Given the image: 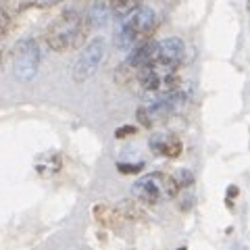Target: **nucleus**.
<instances>
[{
    "label": "nucleus",
    "mask_w": 250,
    "mask_h": 250,
    "mask_svg": "<svg viewBox=\"0 0 250 250\" xmlns=\"http://www.w3.org/2000/svg\"><path fill=\"white\" fill-rule=\"evenodd\" d=\"M92 210H94V219L104 228H117L121 221V213L108 205H94Z\"/></svg>",
    "instance_id": "10"
},
{
    "label": "nucleus",
    "mask_w": 250,
    "mask_h": 250,
    "mask_svg": "<svg viewBox=\"0 0 250 250\" xmlns=\"http://www.w3.org/2000/svg\"><path fill=\"white\" fill-rule=\"evenodd\" d=\"M179 194V186L173 179V175L167 173H148L144 177H140L134 184V196L138 200L146 202V205H159L161 198H177Z\"/></svg>",
    "instance_id": "3"
},
{
    "label": "nucleus",
    "mask_w": 250,
    "mask_h": 250,
    "mask_svg": "<svg viewBox=\"0 0 250 250\" xmlns=\"http://www.w3.org/2000/svg\"><path fill=\"white\" fill-rule=\"evenodd\" d=\"M236 194H238V188H236V186H231L229 190H228V200H229L231 196H236Z\"/></svg>",
    "instance_id": "18"
},
{
    "label": "nucleus",
    "mask_w": 250,
    "mask_h": 250,
    "mask_svg": "<svg viewBox=\"0 0 250 250\" xmlns=\"http://www.w3.org/2000/svg\"><path fill=\"white\" fill-rule=\"evenodd\" d=\"M173 179L177 182L179 188H190L194 184V175H192V171H188V169H179Z\"/></svg>",
    "instance_id": "12"
},
{
    "label": "nucleus",
    "mask_w": 250,
    "mask_h": 250,
    "mask_svg": "<svg viewBox=\"0 0 250 250\" xmlns=\"http://www.w3.org/2000/svg\"><path fill=\"white\" fill-rule=\"evenodd\" d=\"M0 59H2V52H0Z\"/></svg>",
    "instance_id": "20"
},
{
    "label": "nucleus",
    "mask_w": 250,
    "mask_h": 250,
    "mask_svg": "<svg viewBox=\"0 0 250 250\" xmlns=\"http://www.w3.org/2000/svg\"><path fill=\"white\" fill-rule=\"evenodd\" d=\"M138 121L142 123L144 127H150V125H152L150 117H148V115H146V111H144V106H140V108H138Z\"/></svg>",
    "instance_id": "16"
},
{
    "label": "nucleus",
    "mask_w": 250,
    "mask_h": 250,
    "mask_svg": "<svg viewBox=\"0 0 250 250\" xmlns=\"http://www.w3.org/2000/svg\"><path fill=\"white\" fill-rule=\"evenodd\" d=\"M108 4H111V13L127 15L129 11H134L136 6L142 4V0H108Z\"/></svg>",
    "instance_id": "11"
},
{
    "label": "nucleus",
    "mask_w": 250,
    "mask_h": 250,
    "mask_svg": "<svg viewBox=\"0 0 250 250\" xmlns=\"http://www.w3.org/2000/svg\"><path fill=\"white\" fill-rule=\"evenodd\" d=\"M186 57V44L179 38H165L161 42H154V61L150 67L177 71Z\"/></svg>",
    "instance_id": "6"
},
{
    "label": "nucleus",
    "mask_w": 250,
    "mask_h": 250,
    "mask_svg": "<svg viewBox=\"0 0 250 250\" xmlns=\"http://www.w3.org/2000/svg\"><path fill=\"white\" fill-rule=\"evenodd\" d=\"M61 0H34L36 6H52V4H59Z\"/></svg>",
    "instance_id": "17"
},
{
    "label": "nucleus",
    "mask_w": 250,
    "mask_h": 250,
    "mask_svg": "<svg viewBox=\"0 0 250 250\" xmlns=\"http://www.w3.org/2000/svg\"><path fill=\"white\" fill-rule=\"evenodd\" d=\"M177 250H186V248H177Z\"/></svg>",
    "instance_id": "19"
},
{
    "label": "nucleus",
    "mask_w": 250,
    "mask_h": 250,
    "mask_svg": "<svg viewBox=\"0 0 250 250\" xmlns=\"http://www.w3.org/2000/svg\"><path fill=\"white\" fill-rule=\"evenodd\" d=\"M104 52H106V42L103 38H94V40L85 46L82 50V54L77 57L75 65H73V80L77 83H83L88 82L90 77L98 71L100 62L104 59Z\"/></svg>",
    "instance_id": "5"
},
{
    "label": "nucleus",
    "mask_w": 250,
    "mask_h": 250,
    "mask_svg": "<svg viewBox=\"0 0 250 250\" xmlns=\"http://www.w3.org/2000/svg\"><path fill=\"white\" fill-rule=\"evenodd\" d=\"M154 61V42L150 40H144L134 46V50L129 52V57L125 59L123 67L129 69V71H138V69H144V67H150Z\"/></svg>",
    "instance_id": "7"
},
{
    "label": "nucleus",
    "mask_w": 250,
    "mask_h": 250,
    "mask_svg": "<svg viewBox=\"0 0 250 250\" xmlns=\"http://www.w3.org/2000/svg\"><path fill=\"white\" fill-rule=\"evenodd\" d=\"M11 25V17H9V13H6L2 6H0V36H4L6 34V29H9Z\"/></svg>",
    "instance_id": "15"
},
{
    "label": "nucleus",
    "mask_w": 250,
    "mask_h": 250,
    "mask_svg": "<svg viewBox=\"0 0 250 250\" xmlns=\"http://www.w3.org/2000/svg\"><path fill=\"white\" fill-rule=\"evenodd\" d=\"M150 148L161 154V156H167V159H175V156L182 154V140L173 134H161V136H154L150 140Z\"/></svg>",
    "instance_id": "8"
},
{
    "label": "nucleus",
    "mask_w": 250,
    "mask_h": 250,
    "mask_svg": "<svg viewBox=\"0 0 250 250\" xmlns=\"http://www.w3.org/2000/svg\"><path fill=\"white\" fill-rule=\"evenodd\" d=\"M38 67H40V46L34 38H23L13 48V73L17 82H31L38 73Z\"/></svg>",
    "instance_id": "4"
},
{
    "label": "nucleus",
    "mask_w": 250,
    "mask_h": 250,
    "mask_svg": "<svg viewBox=\"0 0 250 250\" xmlns=\"http://www.w3.org/2000/svg\"><path fill=\"white\" fill-rule=\"evenodd\" d=\"M136 134H138V127H136V125H121V127L115 129V138H117V140H123V138L136 136Z\"/></svg>",
    "instance_id": "14"
},
{
    "label": "nucleus",
    "mask_w": 250,
    "mask_h": 250,
    "mask_svg": "<svg viewBox=\"0 0 250 250\" xmlns=\"http://www.w3.org/2000/svg\"><path fill=\"white\" fill-rule=\"evenodd\" d=\"M90 31L88 19H83L80 11H65L52 21V25L46 31V44L54 52H67L73 48H80L83 44L85 36Z\"/></svg>",
    "instance_id": "1"
},
{
    "label": "nucleus",
    "mask_w": 250,
    "mask_h": 250,
    "mask_svg": "<svg viewBox=\"0 0 250 250\" xmlns=\"http://www.w3.org/2000/svg\"><path fill=\"white\" fill-rule=\"evenodd\" d=\"M108 17H111V4L108 0H94L90 15H88V23L90 27H103L106 25Z\"/></svg>",
    "instance_id": "9"
},
{
    "label": "nucleus",
    "mask_w": 250,
    "mask_h": 250,
    "mask_svg": "<svg viewBox=\"0 0 250 250\" xmlns=\"http://www.w3.org/2000/svg\"><path fill=\"white\" fill-rule=\"evenodd\" d=\"M119 34H117V46L121 48H134L136 44L150 40V36L156 29V13L150 6L140 4L134 11L123 15Z\"/></svg>",
    "instance_id": "2"
},
{
    "label": "nucleus",
    "mask_w": 250,
    "mask_h": 250,
    "mask_svg": "<svg viewBox=\"0 0 250 250\" xmlns=\"http://www.w3.org/2000/svg\"><path fill=\"white\" fill-rule=\"evenodd\" d=\"M117 169H119L123 175H134V173H140V171L144 169V165L142 163H136V165H131V163H117Z\"/></svg>",
    "instance_id": "13"
}]
</instances>
